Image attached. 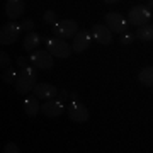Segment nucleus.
I'll return each mask as SVG.
<instances>
[{
    "mask_svg": "<svg viewBox=\"0 0 153 153\" xmlns=\"http://www.w3.org/2000/svg\"><path fill=\"white\" fill-rule=\"evenodd\" d=\"M66 112L73 123H85L88 119V109L83 104H80L78 100H71L66 107Z\"/></svg>",
    "mask_w": 153,
    "mask_h": 153,
    "instance_id": "nucleus-8",
    "label": "nucleus"
},
{
    "mask_svg": "<svg viewBox=\"0 0 153 153\" xmlns=\"http://www.w3.org/2000/svg\"><path fill=\"white\" fill-rule=\"evenodd\" d=\"M36 78H38V71L36 68H33L31 65H27L26 68H22L16 76V90L21 95H27L36 85Z\"/></svg>",
    "mask_w": 153,
    "mask_h": 153,
    "instance_id": "nucleus-1",
    "label": "nucleus"
},
{
    "mask_svg": "<svg viewBox=\"0 0 153 153\" xmlns=\"http://www.w3.org/2000/svg\"><path fill=\"white\" fill-rule=\"evenodd\" d=\"M24 109H26V114L29 117H34V116L38 114L39 111H41V105L38 102V97L36 95H27V97L24 99Z\"/></svg>",
    "mask_w": 153,
    "mask_h": 153,
    "instance_id": "nucleus-14",
    "label": "nucleus"
},
{
    "mask_svg": "<svg viewBox=\"0 0 153 153\" xmlns=\"http://www.w3.org/2000/svg\"><path fill=\"white\" fill-rule=\"evenodd\" d=\"M16 71L12 68H4V71H2V80L5 83H16Z\"/></svg>",
    "mask_w": 153,
    "mask_h": 153,
    "instance_id": "nucleus-18",
    "label": "nucleus"
},
{
    "mask_svg": "<svg viewBox=\"0 0 153 153\" xmlns=\"http://www.w3.org/2000/svg\"><path fill=\"white\" fill-rule=\"evenodd\" d=\"M29 61H31L33 66L41 68V70H49V68H53V65H55L53 55L49 51H44V49H34L33 53L29 55Z\"/></svg>",
    "mask_w": 153,
    "mask_h": 153,
    "instance_id": "nucleus-5",
    "label": "nucleus"
},
{
    "mask_svg": "<svg viewBox=\"0 0 153 153\" xmlns=\"http://www.w3.org/2000/svg\"><path fill=\"white\" fill-rule=\"evenodd\" d=\"M133 41H134V36H133L131 33H128V31H126V33L121 34V43H123V44H131Z\"/></svg>",
    "mask_w": 153,
    "mask_h": 153,
    "instance_id": "nucleus-21",
    "label": "nucleus"
},
{
    "mask_svg": "<svg viewBox=\"0 0 153 153\" xmlns=\"http://www.w3.org/2000/svg\"><path fill=\"white\" fill-rule=\"evenodd\" d=\"M21 31H22V26L17 24V22H14V21L4 24L2 29H0V43L2 44L16 43L17 38H19V34H21Z\"/></svg>",
    "mask_w": 153,
    "mask_h": 153,
    "instance_id": "nucleus-6",
    "label": "nucleus"
},
{
    "mask_svg": "<svg viewBox=\"0 0 153 153\" xmlns=\"http://www.w3.org/2000/svg\"><path fill=\"white\" fill-rule=\"evenodd\" d=\"M70 97H71V100H76V97H78V94H76V92H71V94H70Z\"/></svg>",
    "mask_w": 153,
    "mask_h": 153,
    "instance_id": "nucleus-26",
    "label": "nucleus"
},
{
    "mask_svg": "<svg viewBox=\"0 0 153 153\" xmlns=\"http://www.w3.org/2000/svg\"><path fill=\"white\" fill-rule=\"evenodd\" d=\"M138 80L145 85V87H153V66H146L140 71Z\"/></svg>",
    "mask_w": 153,
    "mask_h": 153,
    "instance_id": "nucleus-16",
    "label": "nucleus"
},
{
    "mask_svg": "<svg viewBox=\"0 0 153 153\" xmlns=\"http://www.w3.org/2000/svg\"><path fill=\"white\" fill-rule=\"evenodd\" d=\"M33 94L38 99H43V100H49V99H55L58 95V88L51 83H36L33 88Z\"/></svg>",
    "mask_w": 153,
    "mask_h": 153,
    "instance_id": "nucleus-11",
    "label": "nucleus"
},
{
    "mask_svg": "<svg viewBox=\"0 0 153 153\" xmlns=\"http://www.w3.org/2000/svg\"><path fill=\"white\" fill-rule=\"evenodd\" d=\"M65 111H66V107H65V104H63V100H60V99H49V100H46V102L41 105V112H43L46 117H58V116H61Z\"/></svg>",
    "mask_w": 153,
    "mask_h": 153,
    "instance_id": "nucleus-9",
    "label": "nucleus"
},
{
    "mask_svg": "<svg viewBox=\"0 0 153 153\" xmlns=\"http://www.w3.org/2000/svg\"><path fill=\"white\" fill-rule=\"evenodd\" d=\"M39 43H41V38H39L38 33H27V36L24 39V49L29 51V53H33L34 49L39 46Z\"/></svg>",
    "mask_w": 153,
    "mask_h": 153,
    "instance_id": "nucleus-15",
    "label": "nucleus"
},
{
    "mask_svg": "<svg viewBox=\"0 0 153 153\" xmlns=\"http://www.w3.org/2000/svg\"><path fill=\"white\" fill-rule=\"evenodd\" d=\"M26 10L24 0H7L5 2V16L10 21H17Z\"/></svg>",
    "mask_w": 153,
    "mask_h": 153,
    "instance_id": "nucleus-10",
    "label": "nucleus"
},
{
    "mask_svg": "<svg viewBox=\"0 0 153 153\" xmlns=\"http://www.w3.org/2000/svg\"><path fill=\"white\" fill-rule=\"evenodd\" d=\"M0 66L2 68H9L10 66V58H9V55H7L5 51L0 53Z\"/></svg>",
    "mask_w": 153,
    "mask_h": 153,
    "instance_id": "nucleus-20",
    "label": "nucleus"
},
{
    "mask_svg": "<svg viewBox=\"0 0 153 153\" xmlns=\"http://www.w3.org/2000/svg\"><path fill=\"white\" fill-rule=\"evenodd\" d=\"M51 29H53V34H55L56 38L68 39L78 33V24L75 21H71V19H63V21L56 22Z\"/></svg>",
    "mask_w": 153,
    "mask_h": 153,
    "instance_id": "nucleus-4",
    "label": "nucleus"
},
{
    "mask_svg": "<svg viewBox=\"0 0 153 153\" xmlns=\"http://www.w3.org/2000/svg\"><path fill=\"white\" fill-rule=\"evenodd\" d=\"M136 38L141 39V41H153V26L152 24H145V26H140L136 33Z\"/></svg>",
    "mask_w": 153,
    "mask_h": 153,
    "instance_id": "nucleus-17",
    "label": "nucleus"
},
{
    "mask_svg": "<svg viewBox=\"0 0 153 153\" xmlns=\"http://www.w3.org/2000/svg\"><path fill=\"white\" fill-rule=\"evenodd\" d=\"M4 152H5V153H19L21 150H19V146H17L16 143L10 141V143H7L5 146H4Z\"/></svg>",
    "mask_w": 153,
    "mask_h": 153,
    "instance_id": "nucleus-22",
    "label": "nucleus"
},
{
    "mask_svg": "<svg viewBox=\"0 0 153 153\" xmlns=\"http://www.w3.org/2000/svg\"><path fill=\"white\" fill-rule=\"evenodd\" d=\"M46 48H48V51L53 56H56V58H68V56L71 55V51H73V48H71L66 41L56 38V36L55 38L46 39Z\"/></svg>",
    "mask_w": 153,
    "mask_h": 153,
    "instance_id": "nucleus-3",
    "label": "nucleus"
},
{
    "mask_svg": "<svg viewBox=\"0 0 153 153\" xmlns=\"http://www.w3.org/2000/svg\"><path fill=\"white\" fill-rule=\"evenodd\" d=\"M105 4H116V2H121V0H104Z\"/></svg>",
    "mask_w": 153,
    "mask_h": 153,
    "instance_id": "nucleus-27",
    "label": "nucleus"
},
{
    "mask_svg": "<svg viewBox=\"0 0 153 153\" xmlns=\"http://www.w3.org/2000/svg\"><path fill=\"white\" fill-rule=\"evenodd\" d=\"M148 9H150V10H152V9H153V0H150V2H148Z\"/></svg>",
    "mask_w": 153,
    "mask_h": 153,
    "instance_id": "nucleus-28",
    "label": "nucleus"
},
{
    "mask_svg": "<svg viewBox=\"0 0 153 153\" xmlns=\"http://www.w3.org/2000/svg\"><path fill=\"white\" fill-rule=\"evenodd\" d=\"M68 95H70V94L66 92V90H60V92H58V99H60V100H65Z\"/></svg>",
    "mask_w": 153,
    "mask_h": 153,
    "instance_id": "nucleus-25",
    "label": "nucleus"
},
{
    "mask_svg": "<svg viewBox=\"0 0 153 153\" xmlns=\"http://www.w3.org/2000/svg\"><path fill=\"white\" fill-rule=\"evenodd\" d=\"M43 21L46 24H49V26H55L56 22H58V19H56V14L53 10H46L43 14Z\"/></svg>",
    "mask_w": 153,
    "mask_h": 153,
    "instance_id": "nucleus-19",
    "label": "nucleus"
},
{
    "mask_svg": "<svg viewBox=\"0 0 153 153\" xmlns=\"http://www.w3.org/2000/svg\"><path fill=\"white\" fill-rule=\"evenodd\" d=\"M22 26V31H26V33H33V29H34V22L31 21V19H26V21L21 24Z\"/></svg>",
    "mask_w": 153,
    "mask_h": 153,
    "instance_id": "nucleus-23",
    "label": "nucleus"
},
{
    "mask_svg": "<svg viewBox=\"0 0 153 153\" xmlns=\"http://www.w3.org/2000/svg\"><path fill=\"white\" fill-rule=\"evenodd\" d=\"M150 19H152V10L146 5H134L128 12V24H131L134 27L148 24Z\"/></svg>",
    "mask_w": 153,
    "mask_h": 153,
    "instance_id": "nucleus-2",
    "label": "nucleus"
},
{
    "mask_svg": "<svg viewBox=\"0 0 153 153\" xmlns=\"http://www.w3.org/2000/svg\"><path fill=\"white\" fill-rule=\"evenodd\" d=\"M104 21H105V26H107L112 33H117V34L126 33L128 22H126V19L121 16L119 12H109V14H105Z\"/></svg>",
    "mask_w": 153,
    "mask_h": 153,
    "instance_id": "nucleus-7",
    "label": "nucleus"
},
{
    "mask_svg": "<svg viewBox=\"0 0 153 153\" xmlns=\"http://www.w3.org/2000/svg\"><path fill=\"white\" fill-rule=\"evenodd\" d=\"M90 34L87 31H78V33L73 36V43H71V48H73V53H82L90 46Z\"/></svg>",
    "mask_w": 153,
    "mask_h": 153,
    "instance_id": "nucleus-12",
    "label": "nucleus"
},
{
    "mask_svg": "<svg viewBox=\"0 0 153 153\" xmlns=\"http://www.w3.org/2000/svg\"><path fill=\"white\" fill-rule=\"evenodd\" d=\"M17 65L21 66V68H26V66H27V60H26V58H17Z\"/></svg>",
    "mask_w": 153,
    "mask_h": 153,
    "instance_id": "nucleus-24",
    "label": "nucleus"
},
{
    "mask_svg": "<svg viewBox=\"0 0 153 153\" xmlns=\"http://www.w3.org/2000/svg\"><path fill=\"white\" fill-rule=\"evenodd\" d=\"M92 34H94V38H95V41H99L100 44H109L112 41V31L107 26L95 24L92 27Z\"/></svg>",
    "mask_w": 153,
    "mask_h": 153,
    "instance_id": "nucleus-13",
    "label": "nucleus"
}]
</instances>
